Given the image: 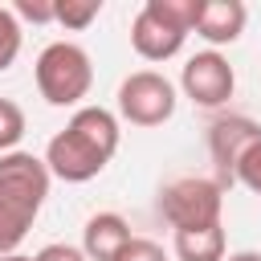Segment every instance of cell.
<instances>
[{"instance_id": "obj_7", "label": "cell", "mask_w": 261, "mask_h": 261, "mask_svg": "<svg viewBox=\"0 0 261 261\" xmlns=\"http://www.w3.org/2000/svg\"><path fill=\"white\" fill-rule=\"evenodd\" d=\"M253 143H261V126L253 118H245V114H220L208 126V155L216 163V175H220L216 184L220 188H232V171H237L241 155Z\"/></svg>"}, {"instance_id": "obj_2", "label": "cell", "mask_w": 261, "mask_h": 261, "mask_svg": "<svg viewBox=\"0 0 261 261\" xmlns=\"http://www.w3.org/2000/svg\"><path fill=\"white\" fill-rule=\"evenodd\" d=\"M49 167L33 151L0 155V257L16 253L45 208L49 196Z\"/></svg>"}, {"instance_id": "obj_13", "label": "cell", "mask_w": 261, "mask_h": 261, "mask_svg": "<svg viewBox=\"0 0 261 261\" xmlns=\"http://www.w3.org/2000/svg\"><path fill=\"white\" fill-rule=\"evenodd\" d=\"M102 16V0H53V20L82 33Z\"/></svg>"}, {"instance_id": "obj_6", "label": "cell", "mask_w": 261, "mask_h": 261, "mask_svg": "<svg viewBox=\"0 0 261 261\" xmlns=\"http://www.w3.org/2000/svg\"><path fill=\"white\" fill-rule=\"evenodd\" d=\"M179 90H184L196 106L220 110V106L232 98V90H237V73H232V65H228V57H220L216 49H204V53H196V57L184 61Z\"/></svg>"}, {"instance_id": "obj_3", "label": "cell", "mask_w": 261, "mask_h": 261, "mask_svg": "<svg viewBox=\"0 0 261 261\" xmlns=\"http://www.w3.org/2000/svg\"><path fill=\"white\" fill-rule=\"evenodd\" d=\"M33 77H37V90L49 106H77L94 86V65H90V53L82 45L53 41L37 53Z\"/></svg>"}, {"instance_id": "obj_4", "label": "cell", "mask_w": 261, "mask_h": 261, "mask_svg": "<svg viewBox=\"0 0 261 261\" xmlns=\"http://www.w3.org/2000/svg\"><path fill=\"white\" fill-rule=\"evenodd\" d=\"M159 212L163 220L179 232V228H208V224H220V212H224V188L216 179H204V175H184V179H171L163 192H159Z\"/></svg>"}, {"instance_id": "obj_21", "label": "cell", "mask_w": 261, "mask_h": 261, "mask_svg": "<svg viewBox=\"0 0 261 261\" xmlns=\"http://www.w3.org/2000/svg\"><path fill=\"white\" fill-rule=\"evenodd\" d=\"M0 261H33V257H24V253H8V257H0Z\"/></svg>"}, {"instance_id": "obj_15", "label": "cell", "mask_w": 261, "mask_h": 261, "mask_svg": "<svg viewBox=\"0 0 261 261\" xmlns=\"http://www.w3.org/2000/svg\"><path fill=\"white\" fill-rule=\"evenodd\" d=\"M20 41H24L20 20L12 16V8H4V4H0V73H4V69H12V61L20 57Z\"/></svg>"}, {"instance_id": "obj_5", "label": "cell", "mask_w": 261, "mask_h": 261, "mask_svg": "<svg viewBox=\"0 0 261 261\" xmlns=\"http://www.w3.org/2000/svg\"><path fill=\"white\" fill-rule=\"evenodd\" d=\"M175 86L155 69H139L118 86V114L130 126H163L175 114Z\"/></svg>"}, {"instance_id": "obj_11", "label": "cell", "mask_w": 261, "mask_h": 261, "mask_svg": "<svg viewBox=\"0 0 261 261\" xmlns=\"http://www.w3.org/2000/svg\"><path fill=\"white\" fill-rule=\"evenodd\" d=\"M175 257L179 261H224V228H179L175 232Z\"/></svg>"}, {"instance_id": "obj_20", "label": "cell", "mask_w": 261, "mask_h": 261, "mask_svg": "<svg viewBox=\"0 0 261 261\" xmlns=\"http://www.w3.org/2000/svg\"><path fill=\"white\" fill-rule=\"evenodd\" d=\"M224 261H261V253L257 249H241V253H228Z\"/></svg>"}, {"instance_id": "obj_12", "label": "cell", "mask_w": 261, "mask_h": 261, "mask_svg": "<svg viewBox=\"0 0 261 261\" xmlns=\"http://www.w3.org/2000/svg\"><path fill=\"white\" fill-rule=\"evenodd\" d=\"M143 8H151L159 20H167L179 33H196V20H200L204 0H147Z\"/></svg>"}, {"instance_id": "obj_14", "label": "cell", "mask_w": 261, "mask_h": 261, "mask_svg": "<svg viewBox=\"0 0 261 261\" xmlns=\"http://www.w3.org/2000/svg\"><path fill=\"white\" fill-rule=\"evenodd\" d=\"M20 139H24V110L12 98H0V155L16 151Z\"/></svg>"}, {"instance_id": "obj_10", "label": "cell", "mask_w": 261, "mask_h": 261, "mask_svg": "<svg viewBox=\"0 0 261 261\" xmlns=\"http://www.w3.org/2000/svg\"><path fill=\"white\" fill-rule=\"evenodd\" d=\"M245 20H249V8L241 0H204L196 37H204L208 45H232L245 33Z\"/></svg>"}, {"instance_id": "obj_1", "label": "cell", "mask_w": 261, "mask_h": 261, "mask_svg": "<svg viewBox=\"0 0 261 261\" xmlns=\"http://www.w3.org/2000/svg\"><path fill=\"white\" fill-rule=\"evenodd\" d=\"M118 139H122L118 118L106 106H77L73 118L49 139L45 167L65 184H86L106 171V163L118 151Z\"/></svg>"}, {"instance_id": "obj_9", "label": "cell", "mask_w": 261, "mask_h": 261, "mask_svg": "<svg viewBox=\"0 0 261 261\" xmlns=\"http://www.w3.org/2000/svg\"><path fill=\"white\" fill-rule=\"evenodd\" d=\"M130 224L118 212H94L82 228V253L86 261H114L126 245H130Z\"/></svg>"}, {"instance_id": "obj_19", "label": "cell", "mask_w": 261, "mask_h": 261, "mask_svg": "<svg viewBox=\"0 0 261 261\" xmlns=\"http://www.w3.org/2000/svg\"><path fill=\"white\" fill-rule=\"evenodd\" d=\"M33 261H86V253L77 249V245H65V241H53V245H45Z\"/></svg>"}, {"instance_id": "obj_18", "label": "cell", "mask_w": 261, "mask_h": 261, "mask_svg": "<svg viewBox=\"0 0 261 261\" xmlns=\"http://www.w3.org/2000/svg\"><path fill=\"white\" fill-rule=\"evenodd\" d=\"M12 16L16 20H33V24H49L53 20V0H16Z\"/></svg>"}, {"instance_id": "obj_17", "label": "cell", "mask_w": 261, "mask_h": 261, "mask_svg": "<svg viewBox=\"0 0 261 261\" xmlns=\"http://www.w3.org/2000/svg\"><path fill=\"white\" fill-rule=\"evenodd\" d=\"M114 261H167V253H163V245L159 241H147V237H135Z\"/></svg>"}, {"instance_id": "obj_8", "label": "cell", "mask_w": 261, "mask_h": 261, "mask_svg": "<svg viewBox=\"0 0 261 261\" xmlns=\"http://www.w3.org/2000/svg\"><path fill=\"white\" fill-rule=\"evenodd\" d=\"M184 41H188V33L171 29L151 8H139V16L130 20V45H135V53L143 61H167V57H175L184 49Z\"/></svg>"}, {"instance_id": "obj_16", "label": "cell", "mask_w": 261, "mask_h": 261, "mask_svg": "<svg viewBox=\"0 0 261 261\" xmlns=\"http://www.w3.org/2000/svg\"><path fill=\"white\" fill-rule=\"evenodd\" d=\"M232 184H245L253 196H261V143H253V147L241 155V163H237V171H232Z\"/></svg>"}]
</instances>
